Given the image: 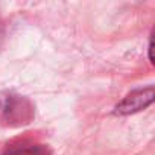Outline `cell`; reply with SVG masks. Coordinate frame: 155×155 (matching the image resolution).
<instances>
[{
	"label": "cell",
	"mask_w": 155,
	"mask_h": 155,
	"mask_svg": "<svg viewBox=\"0 0 155 155\" xmlns=\"http://www.w3.org/2000/svg\"><path fill=\"white\" fill-rule=\"evenodd\" d=\"M152 101H153V87H147L144 90H138V91H134V93L128 94L116 107V113L117 114L137 113V111L146 108L149 104H152Z\"/></svg>",
	"instance_id": "cell-1"
}]
</instances>
